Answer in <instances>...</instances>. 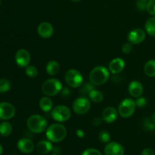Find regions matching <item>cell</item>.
Returning a JSON list of instances; mask_svg holds the SVG:
<instances>
[{"label":"cell","mask_w":155,"mask_h":155,"mask_svg":"<svg viewBox=\"0 0 155 155\" xmlns=\"http://www.w3.org/2000/svg\"><path fill=\"white\" fill-rule=\"evenodd\" d=\"M147 11L152 16H155V0H150L147 5Z\"/></svg>","instance_id":"f546056e"},{"label":"cell","mask_w":155,"mask_h":155,"mask_svg":"<svg viewBox=\"0 0 155 155\" xmlns=\"http://www.w3.org/2000/svg\"><path fill=\"white\" fill-rule=\"evenodd\" d=\"M136 105L139 108H143L147 105V100L145 97H139L137 100H136Z\"/></svg>","instance_id":"d6a6232c"},{"label":"cell","mask_w":155,"mask_h":155,"mask_svg":"<svg viewBox=\"0 0 155 155\" xmlns=\"http://www.w3.org/2000/svg\"><path fill=\"white\" fill-rule=\"evenodd\" d=\"M151 119H152V121L154 122V124H155V112H154V114H153L152 117H151Z\"/></svg>","instance_id":"ab89813d"},{"label":"cell","mask_w":155,"mask_h":155,"mask_svg":"<svg viewBox=\"0 0 155 155\" xmlns=\"http://www.w3.org/2000/svg\"><path fill=\"white\" fill-rule=\"evenodd\" d=\"M136 107V101L131 98H126L119 104L118 113L124 118H129L133 115Z\"/></svg>","instance_id":"8992f818"},{"label":"cell","mask_w":155,"mask_h":155,"mask_svg":"<svg viewBox=\"0 0 155 155\" xmlns=\"http://www.w3.org/2000/svg\"><path fill=\"white\" fill-rule=\"evenodd\" d=\"M82 155H102V153L98 149L88 148L83 152Z\"/></svg>","instance_id":"4dcf8cb0"},{"label":"cell","mask_w":155,"mask_h":155,"mask_svg":"<svg viewBox=\"0 0 155 155\" xmlns=\"http://www.w3.org/2000/svg\"><path fill=\"white\" fill-rule=\"evenodd\" d=\"M91 107V103L87 97H80L73 103V110L78 115H84L87 113Z\"/></svg>","instance_id":"ba28073f"},{"label":"cell","mask_w":155,"mask_h":155,"mask_svg":"<svg viewBox=\"0 0 155 155\" xmlns=\"http://www.w3.org/2000/svg\"><path fill=\"white\" fill-rule=\"evenodd\" d=\"M145 32L151 36H155V16L148 18L145 24Z\"/></svg>","instance_id":"7402d4cb"},{"label":"cell","mask_w":155,"mask_h":155,"mask_svg":"<svg viewBox=\"0 0 155 155\" xmlns=\"http://www.w3.org/2000/svg\"><path fill=\"white\" fill-rule=\"evenodd\" d=\"M104 154L105 155H124V148L118 142H109L104 147Z\"/></svg>","instance_id":"7c38bea8"},{"label":"cell","mask_w":155,"mask_h":155,"mask_svg":"<svg viewBox=\"0 0 155 155\" xmlns=\"http://www.w3.org/2000/svg\"><path fill=\"white\" fill-rule=\"evenodd\" d=\"M101 120H102V119H100V118H98V117H96V118L93 119V121H92V122H93L94 126H98L101 125Z\"/></svg>","instance_id":"8d00e7d4"},{"label":"cell","mask_w":155,"mask_h":155,"mask_svg":"<svg viewBox=\"0 0 155 155\" xmlns=\"http://www.w3.org/2000/svg\"><path fill=\"white\" fill-rule=\"evenodd\" d=\"M129 93L133 97L139 98L143 94V86L142 83L138 81H133L129 85Z\"/></svg>","instance_id":"e0dca14e"},{"label":"cell","mask_w":155,"mask_h":155,"mask_svg":"<svg viewBox=\"0 0 155 155\" xmlns=\"http://www.w3.org/2000/svg\"><path fill=\"white\" fill-rule=\"evenodd\" d=\"M146 37V32L141 28H135L127 35V40L131 44H139Z\"/></svg>","instance_id":"9c48e42d"},{"label":"cell","mask_w":155,"mask_h":155,"mask_svg":"<svg viewBox=\"0 0 155 155\" xmlns=\"http://www.w3.org/2000/svg\"><path fill=\"white\" fill-rule=\"evenodd\" d=\"M144 126L148 131H153L155 129V124L151 119H146L144 122Z\"/></svg>","instance_id":"f1b7e54d"},{"label":"cell","mask_w":155,"mask_h":155,"mask_svg":"<svg viewBox=\"0 0 155 155\" xmlns=\"http://www.w3.org/2000/svg\"><path fill=\"white\" fill-rule=\"evenodd\" d=\"M0 5H1V0H0Z\"/></svg>","instance_id":"ee69618b"},{"label":"cell","mask_w":155,"mask_h":155,"mask_svg":"<svg viewBox=\"0 0 155 155\" xmlns=\"http://www.w3.org/2000/svg\"><path fill=\"white\" fill-rule=\"evenodd\" d=\"M47 155H58V153H48Z\"/></svg>","instance_id":"60d3db41"},{"label":"cell","mask_w":155,"mask_h":155,"mask_svg":"<svg viewBox=\"0 0 155 155\" xmlns=\"http://www.w3.org/2000/svg\"><path fill=\"white\" fill-rule=\"evenodd\" d=\"M110 77L108 69L102 65H98L92 69L89 73V80L94 85H102L105 84Z\"/></svg>","instance_id":"7a4b0ae2"},{"label":"cell","mask_w":155,"mask_h":155,"mask_svg":"<svg viewBox=\"0 0 155 155\" xmlns=\"http://www.w3.org/2000/svg\"><path fill=\"white\" fill-rule=\"evenodd\" d=\"M37 32L39 36L42 38L51 37L54 33V27L50 23L42 22L39 24L37 28Z\"/></svg>","instance_id":"5bb4252c"},{"label":"cell","mask_w":155,"mask_h":155,"mask_svg":"<svg viewBox=\"0 0 155 155\" xmlns=\"http://www.w3.org/2000/svg\"><path fill=\"white\" fill-rule=\"evenodd\" d=\"M2 153H3V147L1 145V144H0V155L2 154Z\"/></svg>","instance_id":"f35d334b"},{"label":"cell","mask_w":155,"mask_h":155,"mask_svg":"<svg viewBox=\"0 0 155 155\" xmlns=\"http://www.w3.org/2000/svg\"><path fill=\"white\" fill-rule=\"evenodd\" d=\"M12 126L9 122L5 121L0 124V135L2 137H8L12 134Z\"/></svg>","instance_id":"603a6c76"},{"label":"cell","mask_w":155,"mask_h":155,"mask_svg":"<svg viewBox=\"0 0 155 155\" xmlns=\"http://www.w3.org/2000/svg\"><path fill=\"white\" fill-rule=\"evenodd\" d=\"M15 62L17 65L21 68L27 67L30 62V54L27 50L21 49L15 54Z\"/></svg>","instance_id":"8fae6325"},{"label":"cell","mask_w":155,"mask_h":155,"mask_svg":"<svg viewBox=\"0 0 155 155\" xmlns=\"http://www.w3.org/2000/svg\"><path fill=\"white\" fill-rule=\"evenodd\" d=\"M141 155H155V153L153 149L147 147V148H145L142 150Z\"/></svg>","instance_id":"e575fe53"},{"label":"cell","mask_w":155,"mask_h":155,"mask_svg":"<svg viewBox=\"0 0 155 155\" xmlns=\"http://www.w3.org/2000/svg\"><path fill=\"white\" fill-rule=\"evenodd\" d=\"M94 89H95V88H94L93 84L89 83V82H85V83L82 84V85L80 86V94L83 96L89 95V93Z\"/></svg>","instance_id":"d4e9b609"},{"label":"cell","mask_w":155,"mask_h":155,"mask_svg":"<svg viewBox=\"0 0 155 155\" xmlns=\"http://www.w3.org/2000/svg\"><path fill=\"white\" fill-rule=\"evenodd\" d=\"M71 1H72V2H80V0H71Z\"/></svg>","instance_id":"b9f144b4"},{"label":"cell","mask_w":155,"mask_h":155,"mask_svg":"<svg viewBox=\"0 0 155 155\" xmlns=\"http://www.w3.org/2000/svg\"><path fill=\"white\" fill-rule=\"evenodd\" d=\"M77 135L79 138H82L85 136V133L82 129H78V130H77Z\"/></svg>","instance_id":"74e56055"},{"label":"cell","mask_w":155,"mask_h":155,"mask_svg":"<svg viewBox=\"0 0 155 155\" xmlns=\"http://www.w3.org/2000/svg\"><path fill=\"white\" fill-rule=\"evenodd\" d=\"M46 137L51 142L58 143L63 141L67 136V129L61 123H54L46 129Z\"/></svg>","instance_id":"6da1fadb"},{"label":"cell","mask_w":155,"mask_h":155,"mask_svg":"<svg viewBox=\"0 0 155 155\" xmlns=\"http://www.w3.org/2000/svg\"><path fill=\"white\" fill-rule=\"evenodd\" d=\"M109 71L112 74H117L124 70L125 67V62L121 58H115L109 63Z\"/></svg>","instance_id":"9a60e30c"},{"label":"cell","mask_w":155,"mask_h":155,"mask_svg":"<svg viewBox=\"0 0 155 155\" xmlns=\"http://www.w3.org/2000/svg\"><path fill=\"white\" fill-rule=\"evenodd\" d=\"M15 107L10 103H0V119L8 120L13 118L15 115Z\"/></svg>","instance_id":"30bf717a"},{"label":"cell","mask_w":155,"mask_h":155,"mask_svg":"<svg viewBox=\"0 0 155 155\" xmlns=\"http://www.w3.org/2000/svg\"><path fill=\"white\" fill-rule=\"evenodd\" d=\"M25 72L26 74L31 78H34L38 75V69L34 65H28L26 67Z\"/></svg>","instance_id":"484cf974"},{"label":"cell","mask_w":155,"mask_h":155,"mask_svg":"<svg viewBox=\"0 0 155 155\" xmlns=\"http://www.w3.org/2000/svg\"><path fill=\"white\" fill-rule=\"evenodd\" d=\"M36 151L42 155H47L53 150V146L51 141L42 140L39 141L36 146Z\"/></svg>","instance_id":"ac0fdd59"},{"label":"cell","mask_w":155,"mask_h":155,"mask_svg":"<svg viewBox=\"0 0 155 155\" xmlns=\"http://www.w3.org/2000/svg\"><path fill=\"white\" fill-rule=\"evenodd\" d=\"M45 70H46L47 74H49V75H55L60 71V65H59V63L57 61H50V62L47 63Z\"/></svg>","instance_id":"ffe728a7"},{"label":"cell","mask_w":155,"mask_h":155,"mask_svg":"<svg viewBox=\"0 0 155 155\" xmlns=\"http://www.w3.org/2000/svg\"><path fill=\"white\" fill-rule=\"evenodd\" d=\"M142 1H145V2H149L150 0H142Z\"/></svg>","instance_id":"7bdbcfd3"},{"label":"cell","mask_w":155,"mask_h":155,"mask_svg":"<svg viewBox=\"0 0 155 155\" xmlns=\"http://www.w3.org/2000/svg\"><path fill=\"white\" fill-rule=\"evenodd\" d=\"M70 94H71V91H70L69 88H64L63 91H62V96H63L64 97H68Z\"/></svg>","instance_id":"d590c367"},{"label":"cell","mask_w":155,"mask_h":155,"mask_svg":"<svg viewBox=\"0 0 155 155\" xmlns=\"http://www.w3.org/2000/svg\"><path fill=\"white\" fill-rule=\"evenodd\" d=\"M39 106L41 110L45 112H48L50 110H51L53 107L52 100L48 97H43L39 100Z\"/></svg>","instance_id":"d6986e66"},{"label":"cell","mask_w":155,"mask_h":155,"mask_svg":"<svg viewBox=\"0 0 155 155\" xmlns=\"http://www.w3.org/2000/svg\"><path fill=\"white\" fill-rule=\"evenodd\" d=\"M65 81L68 86L73 88H77L83 83V75L77 69L71 68L65 73Z\"/></svg>","instance_id":"5b68a950"},{"label":"cell","mask_w":155,"mask_h":155,"mask_svg":"<svg viewBox=\"0 0 155 155\" xmlns=\"http://www.w3.org/2000/svg\"><path fill=\"white\" fill-rule=\"evenodd\" d=\"M51 117L58 122H64L71 118V109L64 105H58L51 111Z\"/></svg>","instance_id":"52a82bcc"},{"label":"cell","mask_w":155,"mask_h":155,"mask_svg":"<svg viewBox=\"0 0 155 155\" xmlns=\"http://www.w3.org/2000/svg\"><path fill=\"white\" fill-rule=\"evenodd\" d=\"M147 5H148V2H146L145 1H142V0H138L136 2V8L139 11H141V12H143V11L146 10Z\"/></svg>","instance_id":"1f68e13d"},{"label":"cell","mask_w":155,"mask_h":155,"mask_svg":"<svg viewBox=\"0 0 155 155\" xmlns=\"http://www.w3.org/2000/svg\"><path fill=\"white\" fill-rule=\"evenodd\" d=\"M62 84L56 78L47 79L42 85V91L46 97H54L61 91Z\"/></svg>","instance_id":"277c9868"},{"label":"cell","mask_w":155,"mask_h":155,"mask_svg":"<svg viewBox=\"0 0 155 155\" xmlns=\"http://www.w3.org/2000/svg\"><path fill=\"white\" fill-rule=\"evenodd\" d=\"M11 83L5 78L0 79V93H5L10 90Z\"/></svg>","instance_id":"4316f807"},{"label":"cell","mask_w":155,"mask_h":155,"mask_svg":"<svg viewBox=\"0 0 155 155\" xmlns=\"http://www.w3.org/2000/svg\"><path fill=\"white\" fill-rule=\"evenodd\" d=\"M132 50H133V46H132V44L130 43H125L123 45L122 51L125 54H129V53H131Z\"/></svg>","instance_id":"836d02e7"},{"label":"cell","mask_w":155,"mask_h":155,"mask_svg":"<svg viewBox=\"0 0 155 155\" xmlns=\"http://www.w3.org/2000/svg\"><path fill=\"white\" fill-rule=\"evenodd\" d=\"M89 97L94 103H101L104 100V95L102 93L97 90H92L89 94Z\"/></svg>","instance_id":"cb8c5ba5"},{"label":"cell","mask_w":155,"mask_h":155,"mask_svg":"<svg viewBox=\"0 0 155 155\" xmlns=\"http://www.w3.org/2000/svg\"><path fill=\"white\" fill-rule=\"evenodd\" d=\"M17 147L18 150L24 153H30L33 151L35 148L34 143L30 138H21L17 143Z\"/></svg>","instance_id":"4fadbf2b"},{"label":"cell","mask_w":155,"mask_h":155,"mask_svg":"<svg viewBox=\"0 0 155 155\" xmlns=\"http://www.w3.org/2000/svg\"><path fill=\"white\" fill-rule=\"evenodd\" d=\"M99 141L102 143H109L110 140V135L107 131H101L98 135Z\"/></svg>","instance_id":"83f0119b"},{"label":"cell","mask_w":155,"mask_h":155,"mask_svg":"<svg viewBox=\"0 0 155 155\" xmlns=\"http://www.w3.org/2000/svg\"><path fill=\"white\" fill-rule=\"evenodd\" d=\"M27 127L30 132L33 133L39 134L43 132L44 131H46L47 129V123L46 119L43 116L40 115H32L27 119Z\"/></svg>","instance_id":"3957f363"},{"label":"cell","mask_w":155,"mask_h":155,"mask_svg":"<svg viewBox=\"0 0 155 155\" xmlns=\"http://www.w3.org/2000/svg\"><path fill=\"white\" fill-rule=\"evenodd\" d=\"M144 71L148 77H155V59H150L145 63Z\"/></svg>","instance_id":"44dd1931"},{"label":"cell","mask_w":155,"mask_h":155,"mask_svg":"<svg viewBox=\"0 0 155 155\" xmlns=\"http://www.w3.org/2000/svg\"><path fill=\"white\" fill-rule=\"evenodd\" d=\"M118 111L113 106H108L102 112V119L107 123H112L116 121L118 116Z\"/></svg>","instance_id":"2e32d148"}]
</instances>
